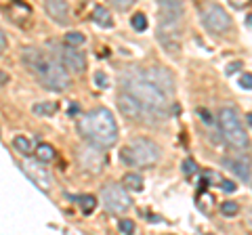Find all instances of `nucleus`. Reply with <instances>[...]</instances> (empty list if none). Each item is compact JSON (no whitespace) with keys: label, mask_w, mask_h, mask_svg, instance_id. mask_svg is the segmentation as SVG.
<instances>
[{"label":"nucleus","mask_w":252,"mask_h":235,"mask_svg":"<svg viewBox=\"0 0 252 235\" xmlns=\"http://www.w3.org/2000/svg\"><path fill=\"white\" fill-rule=\"evenodd\" d=\"M143 76L147 78L149 82H154L158 88H162L168 97L175 95V78H172V74L168 72L166 67H160V65L147 67L145 72H143Z\"/></svg>","instance_id":"nucleus-12"},{"label":"nucleus","mask_w":252,"mask_h":235,"mask_svg":"<svg viewBox=\"0 0 252 235\" xmlns=\"http://www.w3.org/2000/svg\"><path fill=\"white\" fill-rule=\"evenodd\" d=\"M137 0H109V4L114 6V9L118 11H126V9H130L132 4H135Z\"/></svg>","instance_id":"nucleus-25"},{"label":"nucleus","mask_w":252,"mask_h":235,"mask_svg":"<svg viewBox=\"0 0 252 235\" xmlns=\"http://www.w3.org/2000/svg\"><path fill=\"white\" fill-rule=\"evenodd\" d=\"M63 40H65V44H72V46H80V44H84V34H80V32H67L65 34V38H63Z\"/></svg>","instance_id":"nucleus-23"},{"label":"nucleus","mask_w":252,"mask_h":235,"mask_svg":"<svg viewBox=\"0 0 252 235\" xmlns=\"http://www.w3.org/2000/svg\"><path fill=\"white\" fill-rule=\"evenodd\" d=\"M220 187H223L225 193H233L235 189H238V185H235L233 181H223V183H220Z\"/></svg>","instance_id":"nucleus-30"},{"label":"nucleus","mask_w":252,"mask_h":235,"mask_svg":"<svg viewBox=\"0 0 252 235\" xmlns=\"http://www.w3.org/2000/svg\"><path fill=\"white\" fill-rule=\"evenodd\" d=\"M220 212H223L225 216H235L240 212V206L235 202H223L220 204Z\"/></svg>","instance_id":"nucleus-24"},{"label":"nucleus","mask_w":252,"mask_h":235,"mask_svg":"<svg viewBox=\"0 0 252 235\" xmlns=\"http://www.w3.org/2000/svg\"><path fill=\"white\" fill-rule=\"evenodd\" d=\"M118 229L122 233H135V223L128 221V218H122V221L118 223Z\"/></svg>","instance_id":"nucleus-26"},{"label":"nucleus","mask_w":252,"mask_h":235,"mask_svg":"<svg viewBox=\"0 0 252 235\" xmlns=\"http://www.w3.org/2000/svg\"><path fill=\"white\" fill-rule=\"evenodd\" d=\"M229 2L235 6V9H244L246 4H250V0H229Z\"/></svg>","instance_id":"nucleus-33"},{"label":"nucleus","mask_w":252,"mask_h":235,"mask_svg":"<svg viewBox=\"0 0 252 235\" xmlns=\"http://www.w3.org/2000/svg\"><path fill=\"white\" fill-rule=\"evenodd\" d=\"M57 112V105L55 103H36L34 105V114L36 116H53Z\"/></svg>","instance_id":"nucleus-22"},{"label":"nucleus","mask_w":252,"mask_h":235,"mask_svg":"<svg viewBox=\"0 0 252 235\" xmlns=\"http://www.w3.org/2000/svg\"><path fill=\"white\" fill-rule=\"evenodd\" d=\"M195 170H198V166H195L193 160H185L183 162V172L185 175H191V172H195Z\"/></svg>","instance_id":"nucleus-29"},{"label":"nucleus","mask_w":252,"mask_h":235,"mask_svg":"<svg viewBox=\"0 0 252 235\" xmlns=\"http://www.w3.org/2000/svg\"><path fill=\"white\" fill-rule=\"evenodd\" d=\"M44 11L59 26H67L69 23V6L65 0H44Z\"/></svg>","instance_id":"nucleus-14"},{"label":"nucleus","mask_w":252,"mask_h":235,"mask_svg":"<svg viewBox=\"0 0 252 235\" xmlns=\"http://www.w3.org/2000/svg\"><path fill=\"white\" fill-rule=\"evenodd\" d=\"M124 92H128L130 97H135L143 107L152 109V112L166 116V109L170 105V97L162 88H158L154 82H149L147 78L141 74H128L126 80H122Z\"/></svg>","instance_id":"nucleus-4"},{"label":"nucleus","mask_w":252,"mask_h":235,"mask_svg":"<svg viewBox=\"0 0 252 235\" xmlns=\"http://www.w3.org/2000/svg\"><path fill=\"white\" fill-rule=\"evenodd\" d=\"M246 26H248V28H252V13H250L248 17H246Z\"/></svg>","instance_id":"nucleus-37"},{"label":"nucleus","mask_w":252,"mask_h":235,"mask_svg":"<svg viewBox=\"0 0 252 235\" xmlns=\"http://www.w3.org/2000/svg\"><path fill=\"white\" fill-rule=\"evenodd\" d=\"M59 59H61V63L69 69V72L84 74V69H86V57H84V53L78 49V46L63 44V49L59 51Z\"/></svg>","instance_id":"nucleus-11"},{"label":"nucleus","mask_w":252,"mask_h":235,"mask_svg":"<svg viewBox=\"0 0 252 235\" xmlns=\"http://www.w3.org/2000/svg\"><path fill=\"white\" fill-rule=\"evenodd\" d=\"M248 122H250V126H252V114H248Z\"/></svg>","instance_id":"nucleus-38"},{"label":"nucleus","mask_w":252,"mask_h":235,"mask_svg":"<svg viewBox=\"0 0 252 235\" xmlns=\"http://www.w3.org/2000/svg\"><path fill=\"white\" fill-rule=\"evenodd\" d=\"M158 9H160L158 40L166 53L177 55L181 51V23L185 15L183 0H158Z\"/></svg>","instance_id":"nucleus-3"},{"label":"nucleus","mask_w":252,"mask_h":235,"mask_svg":"<svg viewBox=\"0 0 252 235\" xmlns=\"http://www.w3.org/2000/svg\"><path fill=\"white\" fill-rule=\"evenodd\" d=\"M4 49H6V36H4L2 29H0V55L4 53Z\"/></svg>","instance_id":"nucleus-35"},{"label":"nucleus","mask_w":252,"mask_h":235,"mask_svg":"<svg viewBox=\"0 0 252 235\" xmlns=\"http://www.w3.org/2000/svg\"><path fill=\"white\" fill-rule=\"evenodd\" d=\"M78 160H80V164L84 166L86 172L97 175V172H101V168H103V164H105V155L101 153V147L91 143L89 147L80 149V153H78Z\"/></svg>","instance_id":"nucleus-13"},{"label":"nucleus","mask_w":252,"mask_h":235,"mask_svg":"<svg viewBox=\"0 0 252 235\" xmlns=\"http://www.w3.org/2000/svg\"><path fill=\"white\" fill-rule=\"evenodd\" d=\"M21 170L26 172V176L36 187H40V189L49 191L53 187V176H51V172L46 170L42 160H38V158L36 160H26V162H23V166H21Z\"/></svg>","instance_id":"nucleus-10"},{"label":"nucleus","mask_w":252,"mask_h":235,"mask_svg":"<svg viewBox=\"0 0 252 235\" xmlns=\"http://www.w3.org/2000/svg\"><path fill=\"white\" fill-rule=\"evenodd\" d=\"M23 61H26V65L36 74L40 84H44L49 90L63 92L72 84L67 67L63 65L57 57H53L51 53L40 51V49H36V46H30V49L23 51Z\"/></svg>","instance_id":"nucleus-1"},{"label":"nucleus","mask_w":252,"mask_h":235,"mask_svg":"<svg viewBox=\"0 0 252 235\" xmlns=\"http://www.w3.org/2000/svg\"><path fill=\"white\" fill-rule=\"evenodd\" d=\"M93 21L97 23V26L101 28H112L114 26V19H112V15H109V11L105 9V6H94V11H93Z\"/></svg>","instance_id":"nucleus-16"},{"label":"nucleus","mask_w":252,"mask_h":235,"mask_svg":"<svg viewBox=\"0 0 252 235\" xmlns=\"http://www.w3.org/2000/svg\"><path fill=\"white\" fill-rule=\"evenodd\" d=\"M130 26H132V29H137V32H145V29H147V17H145L143 13L132 15Z\"/></svg>","instance_id":"nucleus-21"},{"label":"nucleus","mask_w":252,"mask_h":235,"mask_svg":"<svg viewBox=\"0 0 252 235\" xmlns=\"http://www.w3.org/2000/svg\"><path fill=\"white\" fill-rule=\"evenodd\" d=\"M223 164H225V166L233 172V175H238V176L242 178V181H248V178H250V166H248V164H244L242 160L225 158V160H223Z\"/></svg>","instance_id":"nucleus-15"},{"label":"nucleus","mask_w":252,"mask_h":235,"mask_svg":"<svg viewBox=\"0 0 252 235\" xmlns=\"http://www.w3.org/2000/svg\"><path fill=\"white\" fill-rule=\"evenodd\" d=\"M101 202H103V208L112 214H124L130 208L128 193L124 191L122 185H116V183H109L101 189Z\"/></svg>","instance_id":"nucleus-9"},{"label":"nucleus","mask_w":252,"mask_h":235,"mask_svg":"<svg viewBox=\"0 0 252 235\" xmlns=\"http://www.w3.org/2000/svg\"><path fill=\"white\" fill-rule=\"evenodd\" d=\"M200 13H202V23H204V28H206L210 34L223 36V34L229 32L231 26H233L231 17L227 15V11H225L220 4H217V2L204 4Z\"/></svg>","instance_id":"nucleus-7"},{"label":"nucleus","mask_w":252,"mask_h":235,"mask_svg":"<svg viewBox=\"0 0 252 235\" xmlns=\"http://www.w3.org/2000/svg\"><path fill=\"white\" fill-rule=\"evenodd\" d=\"M198 114H200V118H202V120L206 122V124H212V122H215V120H212V116H210L204 107H200V109H198Z\"/></svg>","instance_id":"nucleus-31"},{"label":"nucleus","mask_w":252,"mask_h":235,"mask_svg":"<svg viewBox=\"0 0 252 235\" xmlns=\"http://www.w3.org/2000/svg\"><path fill=\"white\" fill-rule=\"evenodd\" d=\"M67 114L72 116V118H76L78 114H80V105H78V103H72V105H69V109H67Z\"/></svg>","instance_id":"nucleus-32"},{"label":"nucleus","mask_w":252,"mask_h":235,"mask_svg":"<svg viewBox=\"0 0 252 235\" xmlns=\"http://www.w3.org/2000/svg\"><path fill=\"white\" fill-rule=\"evenodd\" d=\"M34 151H36V158H38V160H42L44 164L55 160V149H53V147H51L49 143H40Z\"/></svg>","instance_id":"nucleus-19"},{"label":"nucleus","mask_w":252,"mask_h":235,"mask_svg":"<svg viewBox=\"0 0 252 235\" xmlns=\"http://www.w3.org/2000/svg\"><path fill=\"white\" fill-rule=\"evenodd\" d=\"M4 82H9V76H4V74H0V84H4Z\"/></svg>","instance_id":"nucleus-36"},{"label":"nucleus","mask_w":252,"mask_h":235,"mask_svg":"<svg viewBox=\"0 0 252 235\" xmlns=\"http://www.w3.org/2000/svg\"><path fill=\"white\" fill-rule=\"evenodd\" d=\"M94 82H97L99 88H105V86H107V76L103 72H97V74H94Z\"/></svg>","instance_id":"nucleus-28"},{"label":"nucleus","mask_w":252,"mask_h":235,"mask_svg":"<svg viewBox=\"0 0 252 235\" xmlns=\"http://www.w3.org/2000/svg\"><path fill=\"white\" fill-rule=\"evenodd\" d=\"M240 65H242L240 61H233V63H231L229 67H227V76H231L233 72H238V69H240Z\"/></svg>","instance_id":"nucleus-34"},{"label":"nucleus","mask_w":252,"mask_h":235,"mask_svg":"<svg viewBox=\"0 0 252 235\" xmlns=\"http://www.w3.org/2000/svg\"><path fill=\"white\" fill-rule=\"evenodd\" d=\"M78 130H80V135L89 143L101 147V149H107V147L116 145V141H118L116 118L105 107H97L93 112L84 114L78 120Z\"/></svg>","instance_id":"nucleus-2"},{"label":"nucleus","mask_w":252,"mask_h":235,"mask_svg":"<svg viewBox=\"0 0 252 235\" xmlns=\"http://www.w3.org/2000/svg\"><path fill=\"white\" fill-rule=\"evenodd\" d=\"M118 109L122 112V116H126L128 120H135V122H147V124H152V122H158L160 118H164L160 114L152 112V109L143 107L135 97H130L128 92H122V95L118 97Z\"/></svg>","instance_id":"nucleus-8"},{"label":"nucleus","mask_w":252,"mask_h":235,"mask_svg":"<svg viewBox=\"0 0 252 235\" xmlns=\"http://www.w3.org/2000/svg\"><path fill=\"white\" fill-rule=\"evenodd\" d=\"M240 86H242V88L252 90V74H242V78H240Z\"/></svg>","instance_id":"nucleus-27"},{"label":"nucleus","mask_w":252,"mask_h":235,"mask_svg":"<svg viewBox=\"0 0 252 235\" xmlns=\"http://www.w3.org/2000/svg\"><path fill=\"white\" fill-rule=\"evenodd\" d=\"M13 149L21 153V155H30L34 151V147H32V141L28 137H15L13 139Z\"/></svg>","instance_id":"nucleus-18"},{"label":"nucleus","mask_w":252,"mask_h":235,"mask_svg":"<svg viewBox=\"0 0 252 235\" xmlns=\"http://www.w3.org/2000/svg\"><path fill=\"white\" fill-rule=\"evenodd\" d=\"M78 206L84 214H91L94 208H97V198H93V195H80L78 198Z\"/></svg>","instance_id":"nucleus-20"},{"label":"nucleus","mask_w":252,"mask_h":235,"mask_svg":"<svg viewBox=\"0 0 252 235\" xmlns=\"http://www.w3.org/2000/svg\"><path fill=\"white\" fill-rule=\"evenodd\" d=\"M122 183H124L126 189H130V191H143V178H141L137 172H128V175H124Z\"/></svg>","instance_id":"nucleus-17"},{"label":"nucleus","mask_w":252,"mask_h":235,"mask_svg":"<svg viewBox=\"0 0 252 235\" xmlns=\"http://www.w3.org/2000/svg\"><path fill=\"white\" fill-rule=\"evenodd\" d=\"M219 126L223 132L225 141L235 149H246L248 147V135L242 126L240 114L235 112V107H220L219 112Z\"/></svg>","instance_id":"nucleus-6"},{"label":"nucleus","mask_w":252,"mask_h":235,"mask_svg":"<svg viewBox=\"0 0 252 235\" xmlns=\"http://www.w3.org/2000/svg\"><path fill=\"white\" fill-rule=\"evenodd\" d=\"M120 160L126 166H137V168H152L160 162V147L152 139H135L128 147H124L120 153Z\"/></svg>","instance_id":"nucleus-5"},{"label":"nucleus","mask_w":252,"mask_h":235,"mask_svg":"<svg viewBox=\"0 0 252 235\" xmlns=\"http://www.w3.org/2000/svg\"><path fill=\"white\" fill-rule=\"evenodd\" d=\"M198 2H200V4H202V2H204V0H198Z\"/></svg>","instance_id":"nucleus-39"}]
</instances>
